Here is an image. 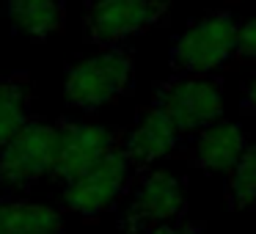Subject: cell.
<instances>
[{
  "mask_svg": "<svg viewBox=\"0 0 256 234\" xmlns=\"http://www.w3.org/2000/svg\"><path fill=\"white\" fill-rule=\"evenodd\" d=\"M132 52L124 47H108L96 56L78 61L66 72L64 94L78 110H100L110 102L122 100L132 88Z\"/></svg>",
  "mask_w": 256,
  "mask_h": 234,
  "instance_id": "cell-1",
  "label": "cell"
},
{
  "mask_svg": "<svg viewBox=\"0 0 256 234\" xmlns=\"http://www.w3.org/2000/svg\"><path fill=\"white\" fill-rule=\"evenodd\" d=\"M154 108L179 135H196L223 116V83L212 74H174L154 91Z\"/></svg>",
  "mask_w": 256,
  "mask_h": 234,
  "instance_id": "cell-2",
  "label": "cell"
},
{
  "mask_svg": "<svg viewBox=\"0 0 256 234\" xmlns=\"http://www.w3.org/2000/svg\"><path fill=\"white\" fill-rule=\"evenodd\" d=\"M240 20L232 12H210L182 30L171 47V69L176 74H212L234 56Z\"/></svg>",
  "mask_w": 256,
  "mask_h": 234,
  "instance_id": "cell-3",
  "label": "cell"
},
{
  "mask_svg": "<svg viewBox=\"0 0 256 234\" xmlns=\"http://www.w3.org/2000/svg\"><path fill=\"white\" fill-rule=\"evenodd\" d=\"M135 168L127 162L122 149L110 152V154L100 157L94 166H88L83 174L74 179L64 182V206L74 215L83 218H96L102 212L113 210L118 198L132 190Z\"/></svg>",
  "mask_w": 256,
  "mask_h": 234,
  "instance_id": "cell-4",
  "label": "cell"
},
{
  "mask_svg": "<svg viewBox=\"0 0 256 234\" xmlns=\"http://www.w3.org/2000/svg\"><path fill=\"white\" fill-rule=\"evenodd\" d=\"M171 0H94L86 8V36L96 47H122L127 39L166 22Z\"/></svg>",
  "mask_w": 256,
  "mask_h": 234,
  "instance_id": "cell-5",
  "label": "cell"
},
{
  "mask_svg": "<svg viewBox=\"0 0 256 234\" xmlns=\"http://www.w3.org/2000/svg\"><path fill=\"white\" fill-rule=\"evenodd\" d=\"M56 124L30 118L3 149H0V188H30L44 176H52L56 166Z\"/></svg>",
  "mask_w": 256,
  "mask_h": 234,
  "instance_id": "cell-6",
  "label": "cell"
},
{
  "mask_svg": "<svg viewBox=\"0 0 256 234\" xmlns=\"http://www.w3.org/2000/svg\"><path fill=\"white\" fill-rule=\"evenodd\" d=\"M188 196L184 184L168 171H146L138 179L130 196V206L124 212V234H146L162 223H174L184 218Z\"/></svg>",
  "mask_w": 256,
  "mask_h": 234,
  "instance_id": "cell-7",
  "label": "cell"
},
{
  "mask_svg": "<svg viewBox=\"0 0 256 234\" xmlns=\"http://www.w3.org/2000/svg\"><path fill=\"white\" fill-rule=\"evenodd\" d=\"M58 144H56V166L52 176L69 182L88 166H94L100 157L122 149L124 132L105 124L88 122H58Z\"/></svg>",
  "mask_w": 256,
  "mask_h": 234,
  "instance_id": "cell-8",
  "label": "cell"
},
{
  "mask_svg": "<svg viewBox=\"0 0 256 234\" xmlns=\"http://www.w3.org/2000/svg\"><path fill=\"white\" fill-rule=\"evenodd\" d=\"M179 138L182 135L176 132V127L152 105L140 113L135 127L124 135L122 154L127 157V162L138 174V171H146L149 166H154L162 157L174 154L179 149Z\"/></svg>",
  "mask_w": 256,
  "mask_h": 234,
  "instance_id": "cell-9",
  "label": "cell"
},
{
  "mask_svg": "<svg viewBox=\"0 0 256 234\" xmlns=\"http://www.w3.org/2000/svg\"><path fill=\"white\" fill-rule=\"evenodd\" d=\"M248 149L242 127L232 122H215L212 127L193 135L190 146L184 149V157L198 171H232L234 162Z\"/></svg>",
  "mask_w": 256,
  "mask_h": 234,
  "instance_id": "cell-10",
  "label": "cell"
},
{
  "mask_svg": "<svg viewBox=\"0 0 256 234\" xmlns=\"http://www.w3.org/2000/svg\"><path fill=\"white\" fill-rule=\"evenodd\" d=\"M0 234H64V218L56 206L0 198Z\"/></svg>",
  "mask_w": 256,
  "mask_h": 234,
  "instance_id": "cell-11",
  "label": "cell"
},
{
  "mask_svg": "<svg viewBox=\"0 0 256 234\" xmlns=\"http://www.w3.org/2000/svg\"><path fill=\"white\" fill-rule=\"evenodd\" d=\"M6 14L14 30L30 39H44L64 28L61 0H6Z\"/></svg>",
  "mask_w": 256,
  "mask_h": 234,
  "instance_id": "cell-12",
  "label": "cell"
},
{
  "mask_svg": "<svg viewBox=\"0 0 256 234\" xmlns=\"http://www.w3.org/2000/svg\"><path fill=\"white\" fill-rule=\"evenodd\" d=\"M30 122V78L22 72L0 80V149Z\"/></svg>",
  "mask_w": 256,
  "mask_h": 234,
  "instance_id": "cell-13",
  "label": "cell"
},
{
  "mask_svg": "<svg viewBox=\"0 0 256 234\" xmlns=\"http://www.w3.org/2000/svg\"><path fill=\"white\" fill-rule=\"evenodd\" d=\"M226 204L234 212H245L256 206V144L242 152L232 171H226Z\"/></svg>",
  "mask_w": 256,
  "mask_h": 234,
  "instance_id": "cell-14",
  "label": "cell"
},
{
  "mask_svg": "<svg viewBox=\"0 0 256 234\" xmlns=\"http://www.w3.org/2000/svg\"><path fill=\"white\" fill-rule=\"evenodd\" d=\"M234 61L237 64H256V17L240 22L237 44H234Z\"/></svg>",
  "mask_w": 256,
  "mask_h": 234,
  "instance_id": "cell-15",
  "label": "cell"
},
{
  "mask_svg": "<svg viewBox=\"0 0 256 234\" xmlns=\"http://www.w3.org/2000/svg\"><path fill=\"white\" fill-rule=\"evenodd\" d=\"M146 234H204V232H201L198 223H190V220H184V218H179V220L162 223V226L152 228V232H146Z\"/></svg>",
  "mask_w": 256,
  "mask_h": 234,
  "instance_id": "cell-16",
  "label": "cell"
},
{
  "mask_svg": "<svg viewBox=\"0 0 256 234\" xmlns=\"http://www.w3.org/2000/svg\"><path fill=\"white\" fill-rule=\"evenodd\" d=\"M242 110H245V113H254V116H256V74L248 80V86H245V94H242Z\"/></svg>",
  "mask_w": 256,
  "mask_h": 234,
  "instance_id": "cell-17",
  "label": "cell"
}]
</instances>
